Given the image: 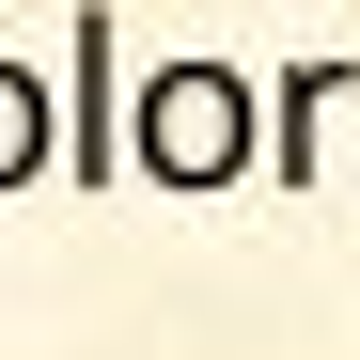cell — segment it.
<instances>
[{
  "instance_id": "6da1fadb",
  "label": "cell",
  "mask_w": 360,
  "mask_h": 360,
  "mask_svg": "<svg viewBox=\"0 0 360 360\" xmlns=\"http://www.w3.org/2000/svg\"><path fill=\"white\" fill-rule=\"evenodd\" d=\"M235 141H251V94H235L219 63H172V79L141 94V157L172 172V188H219V172H235Z\"/></svg>"
},
{
  "instance_id": "7a4b0ae2",
  "label": "cell",
  "mask_w": 360,
  "mask_h": 360,
  "mask_svg": "<svg viewBox=\"0 0 360 360\" xmlns=\"http://www.w3.org/2000/svg\"><path fill=\"white\" fill-rule=\"evenodd\" d=\"M32 141H47V94H32L16 63H0V172H32Z\"/></svg>"
}]
</instances>
